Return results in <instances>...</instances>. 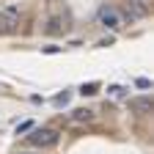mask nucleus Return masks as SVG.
<instances>
[{
    "instance_id": "obj_1",
    "label": "nucleus",
    "mask_w": 154,
    "mask_h": 154,
    "mask_svg": "<svg viewBox=\"0 0 154 154\" xmlns=\"http://www.w3.org/2000/svg\"><path fill=\"white\" fill-rule=\"evenodd\" d=\"M19 17H22L19 6H14V3H6L3 8H0V33H3V36H11V33H17V28H19Z\"/></svg>"
},
{
    "instance_id": "obj_2",
    "label": "nucleus",
    "mask_w": 154,
    "mask_h": 154,
    "mask_svg": "<svg viewBox=\"0 0 154 154\" xmlns=\"http://www.w3.org/2000/svg\"><path fill=\"white\" fill-rule=\"evenodd\" d=\"M58 140H61L58 129H50V127L30 129V135H28V143L36 146V149H52V146H58Z\"/></svg>"
},
{
    "instance_id": "obj_3",
    "label": "nucleus",
    "mask_w": 154,
    "mask_h": 154,
    "mask_svg": "<svg viewBox=\"0 0 154 154\" xmlns=\"http://www.w3.org/2000/svg\"><path fill=\"white\" fill-rule=\"evenodd\" d=\"M121 14H124V19L135 22V19H143L149 14V8H146V3H140V0H129V3H124Z\"/></svg>"
},
{
    "instance_id": "obj_4",
    "label": "nucleus",
    "mask_w": 154,
    "mask_h": 154,
    "mask_svg": "<svg viewBox=\"0 0 154 154\" xmlns=\"http://www.w3.org/2000/svg\"><path fill=\"white\" fill-rule=\"evenodd\" d=\"M99 22H102L105 28L116 30V28H121V17H119V11H113V8H102V11H99Z\"/></svg>"
},
{
    "instance_id": "obj_5",
    "label": "nucleus",
    "mask_w": 154,
    "mask_h": 154,
    "mask_svg": "<svg viewBox=\"0 0 154 154\" xmlns=\"http://www.w3.org/2000/svg\"><path fill=\"white\" fill-rule=\"evenodd\" d=\"M129 107L135 113H151L154 102H151V96H135V99H129Z\"/></svg>"
},
{
    "instance_id": "obj_6",
    "label": "nucleus",
    "mask_w": 154,
    "mask_h": 154,
    "mask_svg": "<svg viewBox=\"0 0 154 154\" xmlns=\"http://www.w3.org/2000/svg\"><path fill=\"white\" fill-rule=\"evenodd\" d=\"M50 36H61L63 30H66V22H63V19H58V17H52L50 19V22H47V28H44Z\"/></svg>"
},
{
    "instance_id": "obj_7",
    "label": "nucleus",
    "mask_w": 154,
    "mask_h": 154,
    "mask_svg": "<svg viewBox=\"0 0 154 154\" xmlns=\"http://www.w3.org/2000/svg\"><path fill=\"white\" fill-rule=\"evenodd\" d=\"M72 119H74V121H80V124H83V121H91V119H94V110H74V113H72Z\"/></svg>"
},
{
    "instance_id": "obj_8",
    "label": "nucleus",
    "mask_w": 154,
    "mask_h": 154,
    "mask_svg": "<svg viewBox=\"0 0 154 154\" xmlns=\"http://www.w3.org/2000/svg\"><path fill=\"white\" fill-rule=\"evenodd\" d=\"M96 91H99V83H83V88H80L83 96H94Z\"/></svg>"
},
{
    "instance_id": "obj_9",
    "label": "nucleus",
    "mask_w": 154,
    "mask_h": 154,
    "mask_svg": "<svg viewBox=\"0 0 154 154\" xmlns=\"http://www.w3.org/2000/svg\"><path fill=\"white\" fill-rule=\"evenodd\" d=\"M66 102H69V94H66V91L55 96V105H66Z\"/></svg>"
},
{
    "instance_id": "obj_10",
    "label": "nucleus",
    "mask_w": 154,
    "mask_h": 154,
    "mask_svg": "<svg viewBox=\"0 0 154 154\" xmlns=\"http://www.w3.org/2000/svg\"><path fill=\"white\" fill-rule=\"evenodd\" d=\"M28 129H33V124H30V121H22V124L17 127V135H19V132H28Z\"/></svg>"
},
{
    "instance_id": "obj_11",
    "label": "nucleus",
    "mask_w": 154,
    "mask_h": 154,
    "mask_svg": "<svg viewBox=\"0 0 154 154\" xmlns=\"http://www.w3.org/2000/svg\"><path fill=\"white\" fill-rule=\"evenodd\" d=\"M135 85H138V88H149V85H151V83H149V80H146V77H138V80H135Z\"/></svg>"
},
{
    "instance_id": "obj_12",
    "label": "nucleus",
    "mask_w": 154,
    "mask_h": 154,
    "mask_svg": "<svg viewBox=\"0 0 154 154\" xmlns=\"http://www.w3.org/2000/svg\"><path fill=\"white\" fill-rule=\"evenodd\" d=\"M107 91H110L113 96H121V94H124V88H121V85H113V88H107Z\"/></svg>"
},
{
    "instance_id": "obj_13",
    "label": "nucleus",
    "mask_w": 154,
    "mask_h": 154,
    "mask_svg": "<svg viewBox=\"0 0 154 154\" xmlns=\"http://www.w3.org/2000/svg\"><path fill=\"white\" fill-rule=\"evenodd\" d=\"M42 50H44L47 55H55V52H61V47H42Z\"/></svg>"
},
{
    "instance_id": "obj_14",
    "label": "nucleus",
    "mask_w": 154,
    "mask_h": 154,
    "mask_svg": "<svg viewBox=\"0 0 154 154\" xmlns=\"http://www.w3.org/2000/svg\"><path fill=\"white\" fill-rule=\"evenodd\" d=\"M19 154H28V151H19Z\"/></svg>"
}]
</instances>
